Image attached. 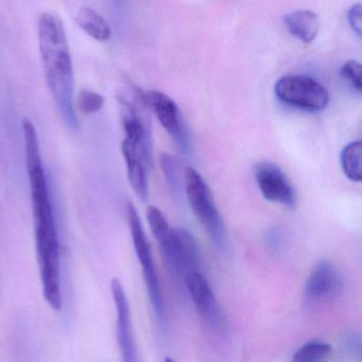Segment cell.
Returning a JSON list of instances; mask_svg holds the SVG:
<instances>
[{"instance_id":"5bb4252c","label":"cell","mask_w":362,"mask_h":362,"mask_svg":"<svg viewBox=\"0 0 362 362\" xmlns=\"http://www.w3.org/2000/svg\"><path fill=\"white\" fill-rule=\"evenodd\" d=\"M361 141H353L345 146L341 152L340 163L343 173L351 181H361Z\"/></svg>"},{"instance_id":"ac0fdd59","label":"cell","mask_w":362,"mask_h":362,"mask_svg":"<svg viewBox=\"0 0 362 362\" xmlns=\"http://www.w3.org/2000/svg\"><path fill=\"white\" fill-rule=\"evenodd\" d=\"M347 21L354 33L361 37L362 31V5L357 4L347 12Z\"/></svg>"},{"instance_id":"2e32d148","label":"cell","mask_w":362,"mask_h":362,"mask_svg":"<svg viewBox=\"0 0 362 362\" xmlns=\"http://www.w3.org/2000/svg\"><path fill=\"white\" fill-rule=\"evenodd\" d=\"M76 110H79L81 113L90 115L98 113L105 105V97L94 90H81L78 94L77 101H75Z\"/></svg>"},{"instance_id":"7a4b0ae2","label":"cell","mask_w":362,"mask_h":362,"mask_svg":"<svg viewBox=\"0 0 362 362\" xmlns=\"http://www.w3.org/2000/svg\"><path fill=\"white\" fill-rule=\"evenodd\" d=\"M40 54L46 83L67 128L77 130L73 59L62 20L56 14H41L37 24Z\"/></svg>"},{"instance_id":"4fadbf2b","label":"cell","mask_w":362,"mask_h":362,"mask_svg":"<svg viewBox=\"0 0 362 362\" xmlns=\"http://www.w3.org/2000/svg\"><path fill=\"white\" fill-rule=\"evenodd\" d=\"M78 26L92 39L107 42L111 37V28L107 21L95 10L83 7L76 14Z\"/></svg>"},{"instance_id":"277c9868","label":"cell","mask_w":362,"mask_h":362,"mask_svg":"<svg viewBox=\"0 0 362 362\" xmlns=\"http://www.w3.org/2000/svg\"><path fill=\"white\" fill-rule=\"evenodd\" d=\"M185 186L188 203L197 219L202 224L211 240L218 247H223L226 241L223 219L216 207L209 185L192 167L186 168Z\"/></svg>"},{"instance_id":"8fae6325","label":"cell","mask_w":362,"mask_h":362,"mask_svg":"<svg viewBox=\"0 0 362 362\" xmlns=\"http://www.w3.org/2000/svg\"><path fill=\"white\" fill-rule=\"evenodd\" d=\"M122 152L131 186L141 200H146L149 192L146 167L149 164L150 154L126 139L122 143Z\"/></svg>"},{"instance_id":"3957f363","label":"cell","mask_w":362,"mask_h":362,"mask_svg":"<svg viewBox=\"0 0 362 362\" xmlns=\"http://www.w3.org/2000/svg\"><path fill=\"white\" fill-rule=\"evenodd\" d=\"M147 219L170 272L185 279L199 271L200 250L194 237L185 228H170L158 207H148Z\"/></svg>"},{"instance_id":"d6986e66","label":"cell","mask_w":362,"mask_h":362,"mask_svg":"<svg viewBox=\"0 0 362 362\" xmlns=\"http://www.w3.org/2000/svg\"><path fill=\"white\" fill-rule=\"evenodd\" d=\"M164 362H175V361H173V359H170V358H166V359H165Z\"/></svg>"},{"instance_id":"8992f818","label":"cell","mask_w":362,"mask_h":362,"mask_svg":"<svg viewBox=\"0 0 362 362\" xmlns=\"http://www.w3.org/2000/svg\"><path fill=\"white\" fill-rule=\"evenodd\" d=\"M274 92L281 103L306 111H322L329 101L327 90L307 76H284L275 84Z\"/></svg>"},{"instance_id":"e0dca14e","label":"cell","mask_w":362,"mask_h":362,"mask_svg":"<svg viewBox=\"0 0 362 362\" xmlns=\"http://www.w3.org/2000/svg\"><path fill=\"white\" fill-rule=\"evenodd\" d=\"M341 77L346 80L357 92H361V65L357 61L351 60L341 67Z\"/></svg>"},{"instance_id":"5b68a950","label":"cell","mask_w":362,"mask_h":362,"mask_svg":"<svg viewBox=\"0 0 362 362\" xmlns=\"http://www.w3.org/2000/svg\"><path fill=\"white\" fill-rule=\"evenodd\" d=\"M127 213H128L129 228H130L133 245L143 269L144 279H145L150 303L156 320L163 326L165 323L164 300H163L160 279H158L153 256H152L151 245L144 230L139 213L132 203H128L127 205Z\"/></svg>"},{"instance_id":"9a60e30c","label":"cell","mask_w":362,"mask_h":362,"mask_svg":"<svg viewBox=\"0 0 362 362\" xmlns=\"http://www.w3.org/2000/svg\"><path fill=\"white\" fill-rule=\"evenodd\" d=\"M332 353L329 343L313 340L305 343L292 356L291 362H325Z\"/></svg>"},{"instance_id":"6da1fadb","label":"cell","mask_w":362,"mask_h":362,"mask_svg":"<svg viewBox=\"0 0 362 362\" xmlns=\"http://www.w3.org/2000/svg\"><path fill=\"white\" fill-rule=\"evenodd\" d=\"M26 166L35 222V249L44 298L54 310L62 309L61 245L47 175L43 166L37 129L29 118L23 120Z\"/></svg>"},{"instance_id":"9c48e42d","label":"cell","mask_w":362,"mask_h":362,"mask_svg":"<svg viewBox=\"0 0 362 362\" xmlns=\"http://www.w3.org/2000/svg\"><path fill=\"white\" fill-rule=\"evenodd\" d=\"M186 289L201 317L213 327L222 329L224 317L211 284L200 271L190 273L184 279Z\"/></svg>"},{"instance_id":"52a82bcc","label":"cell","mask_w":362,"mask_h":362,"mask_svg":"<svg viewBox=\"0 0 362 362\" xmlns=\"http://www.w3.org/2000/svg\"><path fill=\"white\" fill-rule=\"evenodd\" d=\"M144 100L156 114L158 122L168 132L177 147L182 151H187L189 148L187 129L177 103L170 97L158 90L146 93L144 94Z\"/></svg>"},{"instance_id":"7c38bea8","label":"cell","mask_w":362,"mask_h":362,"mask_svg":"<svg viewBox=\"0 0 362 362\" xmlns=\"http://www.w3.org/2000/svg\"><path fill=\"white\" fill-rule=\"evenodd\" d=\"M284 24L290 35L303 43H313L319 31V18L310 10H296L284 16Z\"/></svg>"},{"instance_id":"ba28073f","label":"cell","mask_w":362,"mask_h":362,"mask_svg":"<svg viewBox=\"0 0 362 362\" xmlns=\"http://www.w3.org/2000/svg\"><path fill=\"white\" fill-rule=\"evenodd\" d=\"M254 177L266 200L287 207L296 205V192L281 168L270 162H259L254 166Z\"/></svg>"},{"instance_id":"30bf717a","label":"cell","mask_w":362,"mask_h":362,"mask_svg":"<svg viewBox=\"0 0 362 362\" xmlns=\"http://www.w3.org/2000/svg\"><path fill=\"white\" fill-rule=\"evenodd\" d=\"M343 288L340 270L328 260L319 262L311 271L305 285V296L311 303L325 302L336 298Z\"/></svg>"}]
</instances>
